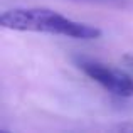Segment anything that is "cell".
<instances>
[{
  "instance_id": "cell-2",
  "label": "cell",
  "mask_w": 133,
  "mask_h": 133,
  "mask_svg": "<svg viewBox=\"0 0 133 133\" xmlns=\"http://www.w3.org/2000/svg\"><path fill=\"white\" fill-rule=\"evenodd\" d=\"M74 62L89 79H93L94 83L103 86L111 94L120 98L133 96V76L128 71L110 68L103 62L93 61V59L88 57H76Z\"/></svg>"
},
{
  "instance_id": "cell-1",
  "label": "cell",
  "mask_w": 133,
  "mask_h": 133,
  "mask_svg": "<svg viewBox=\"0 0 133 133\" xmlns=\"http://www.w3.org/2000/svg\"><path fill=\"white\" fill-rule=\"evenodd\" d=\"M0 24L5 29L20 32L56 34L83 41L99 39L103 34L98 27L71 20L51 9H10L2 14Z\"/></svg>"
},
{
  "instance_id": "cell-3",
  "label": "cell",
  "mask_w": 133,
  "mask_h": 133,
  "mask_svg": "<svg viewBox=\"0 0 133 133\" xmlns=\"http://www.w3.org/2000/svg\"><path fill=\"white\" fill-rule=\"evenodd\" d=\"M121 62H123L125 69H127V71L133 76V54H127V56H123V57H121Z\"/></svg>"
}]
</instances>
